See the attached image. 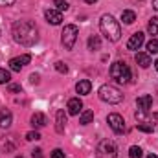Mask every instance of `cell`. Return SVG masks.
<instances>
[{"mask_svg":"<svg viewBox=\"0 0 158 158\" xmlns=\"http://www.w3.org/2000/svg\"><path fill=\"white\" fill-rule=\"evenodd\" d=\"M13 39L22 46H33L39 40L37 26L31 20H17L13 24Z\"/></svg>","mask_w":158,"mask_h":158,"instance_id":"cell-1","label":"cell"},{"mask_svg":"<svg viewBox=\"0 0 158 158\" xmlns=\"http://www.w3.org/2000/svg\"><path fill=\"white\" fill-rule=\"evenodd\" d=\"M99 30H101V33L105 35L107 40H110V42L119 40L121 28H119L118 20H116L112 15H103V17H101V20H99Z\"/></svg>","mask_w":158,"mask_h":158,"instance_id":"cell-2","label":"cell"},{"mask_svg":"<svg viewBox=\"0 0 158 158\" xmlns=\"http://www.w3.org/2000/svg\"><path fill=\"white\" fill-rule=\"evenodd\" d=\"M99 99L105 101V103L116 105V103H119V101L123 99V94L119 92L116 86H112V85H103V86L99 88Z\"/></svg>","mask_w":158,"mask_h":158,"instance_id":"cell-3","label":"cell"},{"mask_svg":"<svg viewBox=\"0 0 158 158\" xmlns=\"http://www.w3.org/2000/svg\"><path fill=\"white\" fill-rule=\"evenodd\" d=\"M110 77L114 79V81H118V83H129L131 81V68L125 63L116 61L110 66Z\"/></svg>","mask_w":158,"mask_h":158,"instance_id":"cell-4","label":"cell"},{"mask_svg":"<svg viewBox=\"0 0 158 158\" xmlns=\"http://www.w3.org/2000/svg\"><path fill=\"white\" fill-rule=\"evenodd\" d=\"M98 158H116L118 156V147L112 140H101L96 147Z\"/></svg>","mask_w":158,"mask_h":158,"instance_id":"cell-5","label":"cell"},{"mask_svg":"<svg viewBox=\"0 0 158 158\" xmlns=\"http://www.w3.org/2000/svg\"><path fill=\"white\" fill-rule=\"evenodd\" d=\"M77 33H79L77 26H74V24H68V26H64V30H63V33H61V42H63L64 50H72V48L76 46Z\"/></svg>","mask_w":158,"mask_h":158,"instance_id":"cell-6","label":"cell"},{"mask_svg":"<svg viewBox=\"0 0 158 158\" xmlns=\"http://www.w3.org/2000/svg\"><path fill=\"white\" fill-rule=\"evenodd\" d=\"M107 121H109L110 129H112V131H114L116 134H121V132L125 131V119L121 118L119 114H116V112L109 114V118H107Z\"/></svg>","mask_w":158,"mask_h":158,"instance_id":"cell-7","label":"cell"},{"mask_svg":"<svg viewBox=\"0 0 158 158\" xmlns=\"http://www.w3.org/2000/svg\"><path fill=\"white\" fill-rule=\"evenodd\" d=\"M30 61H31V55H30V53L19 55V57H13V59L9 61V68H11L13 72H20V68H22V66H26Z\"/></svg>","mask_w":158,"mask_h":158,"instance_id":"cell-8","label":"cell"},{"mask_svg":"<svg viewBox=\"0 0 158 158\" xmlns=\"http://www.w3.org/2000/svg\"><path fill=\"white\" fill-rule=\"evenodd\" d=\"M143 40H145L143 33L142 31H136V33L131 35V39L127 40V48L129 50H140V46L143 44Z\"/></svg>","mask_w":158,"mask_h":158,"instance_id":"cell-9","label":"cell"},{"mask_svg":"<svg viewBox=\"0 0 158 158\" xmlns=\"http://www.w3.org/2000/svg\"><path fill=\"white\" fill-rule=\"evenodd\" d=\"M44 17H46V20H48L50 24H53V26H57V24H61V22H63V15H61V11L52 9V7L44 11Z\"/></svg>","mask_w":158,"mask_h":158,"instance_id":"cell-10","label":"cell"},{"mask_svg":"<svg viewBox=\"0 0 158 158\" xmlns=\"http://www.w3.org/2000/svg\"><path fill=\"white\" fill-rule=\"evenodd\" d=\"M66 109H68V114H72V116H77L79 112L83 110V101H81L79 98H72V99H68V105H66Z\"/></svg>","mask_w":158,"mask_h":158,"instance_id":"cell-11","label":"cell"},{"mask_svg":"<svg viewBox=\"0 0 158 158\" xmlns=\"http://www.w3.org/2000/svg\"><path fill=\"white\" fill-rule=\"evenodd\" d=\"M136 105H138V110H149L151 107H153V96H149V94H145V96H140L138 99H136Z\"/></svg>","mask_w":158,"mask_h":158,"instance_id":"cell-12","label":"cell"},{"mask_svg":"<svg viewBox=\"0 0 158 158\" xmlns=\"http://www.w3.org/2000/svg\"><path fill=\"white\" fill-rule=\"evenodd\" d=\"M11 121H13V114L7 109H2L0 110V127L2 129H9L11 127Z\"/></svg>","mask_w":158,"mask_h":158,"instance_id":"cell-13","label":"cell"},{"mask_svg":"<svg viewBox=\"0 0 158 158\" xmlns=\"http://www.w3.org/2000/svg\"><path fill=\"white\" fill-rule=\"evenodd\" d=\"M64 125H66L64 110H57V114H55V131L57 132H64Z\"/></svg>","mask_w":158,"mask_h":158,"instance_id":"cell-14","label":"cell"},{"mask_svg":"<svg viewBox=\"0 0 158 158\" xmlns=\"http://www.w3.org/2000/svg\"><path fill=\"white\" fill-rule=\"evenodd\" d=\"M76 90H77L79 96H86V94H90V90H92V83H90L88 79H83V81H79L77 85H76Z\"/></svg>","mask_w":158,"mask_h":158,"instance_id":"cell-15","label":"cell"},{"mask_svg":"<svg viewBox=\"0 0 158 158\" xmlns=\"http://www.w3.org/2000/svg\"><path fill=\"white\" fill-rule=\"evenodd\" d=\"M134 59H136V63H138L142 68H147V66L151 64V55H149V53H142V52H138Z\"/></svg>","mask_w":158,"mask_h":158,"instance_id":"cell-16","label":"cell"},{"mask_svg":"<svg viewBox=\"0 0 158 158\" xmlns=\"http://www.w3.org/2000/svg\"><path fill=\"white\" fill-rule=\"evenodd\" d=\"M31 125L37 127V129H39V127H44V125H46V116H44L42 112H35V114L31 116Z\"/></svg>","mask_w":158,"mask_h":158,"instance_id":"cell-17","label":"cell"},{"mask_svg":"<svg viewBox=\"0 0 158 158\" xmlns=\"http://www.w3.org/2000/svg\"><path fill=\"white\" fill-rule=\"evenodd\" d=\"M99 48H101V39H99L98 35H90V37H88V50L96 52V50H99Z\"/></svg>","mask_w":158,"mask_h":158,"instance_id":"cell-18","label":"cell"},{"mask_svg":"<svg viewBox=\"0 0 158 158\" xmlns=\"http://www.w3.org/2000/svg\"><path fill=\"white\" fill-rule=\"evenodd\" d=\"M121 20H123L125 24H132V22L136 20V13L131 11V9H125V11L121 13Z\"/></svg>","mask_w":158,"mask_h":158,"instance_id":"cell-19","label":"cell"},{"mask_svg":"<svg viewBox=\"0 0 158 158\" xmlns=\"http://www.w3.org/2000/svg\"><path fill=\"white\" fill-rule=\"evenodd\" d=\"M92 119H94V112H92V110H83L81 116H79V123H81V125H88Z\"/></svg>","mask_w":158,"mask_h":158,"instance_id":"cell-20","label":"cell"},{"mask_svg":"<svg viewBox=\"0 0 158 158\" xmlns=\"http://www.w3.org/2000/svg\"><path fill=\"white\" fill-rule=\"evenodd\" d=\"M147 31L149 35H158V17H153L147 24Z\"/></svg>","mask_w":158,"mask_h":158,"instance_id":"cell-21","label":"cell"},{"mask_svg":"<svg viewBox=\"0 0 158 158\" xmlns=\"http://www.w3.org/2000/svg\"><path fill=\"white\" fill-rule=\"evenodd\" d=\"M143 156V151L138 147V145H132L131 149H129V158H142Z\"/></svg>","mask_w":158,"mask_h":158,"instance_id":"cell-22","label":"cell"},{"mask_svg":"<svg viewBox=\"0 0 158 158\" xmlns=\"http://www.w3.org/2000/svg\"><path fill=\"white\" fill-rule=\"evenodd\" d=\"M147 53H158V39H151L147 42Z\"/></svg>","mask_w":158,"mask_h":158,"instance_id":"cell-23","label":"cell"},{"mask_svg":"<svg viewBox=\"0 0 158 158\" xmlns=\"http://www.w3.org/2000/svg\"><path fill=\"white\" fill-rule=\"evenodd\" d=\"M136 127H138V131H142V132H153V131H155L153 123H147V121H142V123H138Z\"/></svg>","mask_w":158,"mask_h":158,"instance_id":"cell-24","label":"cell"},{"mask_svg":"<svg viewBox=\"0 0 158 158\" xmlns=\"http://www.w3.org/2000/svg\"><path fill=\"white\" fill-rule=\"evenodd\" d=\"M53 6L57 11H66L68 9V2L66 0H53Z\"/></svg>","mask_w":158,"mask_h":158,"instance_id":"cell-25","label":"cell"},{"mask_svg":"<svg viewBox=\"0 0 158 158\" xmlns=\"http://www.w3.org/2000/svg\"><path fill=\"white\" fill-rule=\"evenodd\" d=\"M9 79H11V74H9L6 68H0V85L9 83Z\"/></svg>","mask_w":158,"mask_h":158,"instance_id":"cell-26","label":"cell"},{"mask_svg":"<svg viewBox=\"0 0 158 158\" xmlns=\"http://www.w3.org/2000/svg\"><path fill=\"white\" fill-rule=\"evenodd\" d=\"M55 70L61 72V74H66V72H68V66H66L63 61H57V63H55Z\"/></svg>","mask_w":158,"mask_h":158,"instance_id":"cell-27","label":"cell"},{"mask_svg":"<svg viewBox=\"0 0 158 158\" xmlns=\"http://www.w3.org/2000/svg\"><path fill=\"white\" fill-rule=\"evenodd\" d=\"M26 140H28V142H33V140L37 142V140H40V134L37 132V131H31V132L26 134Z\"/></svg>","mask_w":158,"mask_h":158,"instance_id":"cell-28","label":"cell"},{"mask_svg":"<svg viewBox=\"0 0 158 158\" xmlns=\"http://www.w3.org/2000/svg\"><path fill=\"white\" fill-rule=\"evenodd\" d=\"M9 92H13V94H15V92H22V86L17 85V83H11V85H9Z\"/></svg>","mask_w":158,"mask_h":158,"instance_id":"cell-29","label":"cell"},{"mask_svg":"<svg viewBox=\"0 0 158 158\" xmlns=\"http://www.w3.org/2000/svg\"><path fill=\"white\" fill-rule=\"evenodd\" d=\"M52 158H66V156H64V153H63L61 149H55V151L52 153Z\"/></svg>","mask_w":158,"mask_h":158,"instance_id":"cell-30","label":"cell"},{"mask_svg":"<svg viewBox=\"0 0 158 158\" xmlns=\"http://www.w3.org/2000/svg\"><path fill=\"white\" fill-rule=\"evenodd\" d=\"M31 156L33 158H44L42 156V149H33V151H31Z\"/></svg>","mask_w":158,"mask_h":158,"instance_id":"cell-31","label":"cell"},{"mask_svg":"<svg viewBox=\"0 0 158 158\" xmlns=\"http://www.w3.org/2000/svg\"><path fill=\"white\" fill-rule=\"evenodd\" d=\"M15 0H0V6H13Z\"/></svg>","mask_w":158,"mask_h":158,"instance_id":"cell-32","label":"cell"},{"mask_svg":"<svg viewBox=\"0 0 158 158\" xmlns=\"http://www.w3.org/2000/svg\"><path fill=\"white\" fill-rule=\"evenodd\" d=\"M30 79H31V83H39V76H37V74H31Z\"/></svg>","mask_w":158,"mask_h":158,"instance_id":"cell-33","label":"cell"},{"mask_svg":"<svg viewBox=\"0 0 158 158\" xmlns=\"http://www.w3.org/2000/svg\"><path fill=\"white\" fill-rule=\"evenodd\" d=\"M153 7L158 11V0H153Z\"/></svg>","mask_w":158,"mask_h":158,"instance_id":"cell-34","label":"cell"},{"mask_svg":"<svg viewBox=\"0 0 158 158\" xmlns=\"http://www.w3.org/2000/svg\"><path fill=\"white\" fill-rule=\"evenodd\" d=\"M85 2H86V4H96L98 0H85Z\"/></svg>","mask_w":158,"mask_h":158,"instance_id":"cell-35","label":"cell"},{"mask_svg":"<svg viewBox=\"0 0 158 158\" xmlns=\"http://www.w3.org/2000/svg\"><path fill=\"white\" fill-rule=\"evenodd\" d=\"M147 158H158V156H156V155H149Z\"/></svg>","mask_w":158,"mask_h":158,"instance_id":"cell-36","label":"cell"},{"mask_svg":"<svg viewBox=\"0 0 158 158\" xmlns=\"http://www.w3.org/2000/svg\"><path fill=\"white\" fill-rule=\"evenodd\" d=\"M155 66H156V70H158V59H156V63H155Z\"/></svg>","mask_w":158,"mask_h":158,"instance_id":"cell-37","label":"cell"},{"mask_svg":"<svg viewBox=\"0 0 158 158\" xmlns=\"http://www.w3.org/2000/svg\"><path fill=\"white\" fill-rule=\"evenodd\" d=\"M17 158H24V156H17Z\"/></svg>","mask_w":158,"mask_h":158,"instance_id":"cell-38","label":"cell"}]
</instances>
